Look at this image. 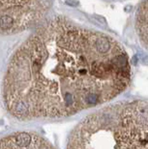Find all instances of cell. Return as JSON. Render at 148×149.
Instances as JSON below:
<instances>
[{
    "mask_svg": "<svg viewBox=\"0 0 148 149\" xmlns=\"http://www.w3.org/2000/svg\"><path fill=\"white\" fill-rule=\"evenodd\" d=\"M130 81L128 53L115 39L55 17L12 56L2 98L20 121L59 119L113 100Z\"/></svg>",
    "mask_w": 148,
    "mask_h": 149,
    "instance_id": "cell-1",
    "label": "cell"
},
{
    "mask_svg": "<svg viewBox=\"0 0 148 149\" xmlns=\"http://www.w3.org/2000/svg\"><path fill=\"white\" fill-rule=\"evenodd\" d=\"M67 147L148 148V103H121L92 113L72 131Z\"/></svg>",
    "mask_w": 148,
    "mask_h": 149,
    "instance_id": "cell-2",
    "label": "cell"
},
{
    "mask_svg": "<svg viewBox=\"0 0 148 149\" xmlns=\"http://www.w3.org/2000/svg\"><path fill=\"white\" fill-rule=\"evenodd\" d=\"M54 0H0V36H10L39 24Z\"/></svg>",
    "mask_w": 148,
    "mask_h": 149,
    "instance_id": "cell-3",
    "label": "cell"
},
{
    "mask_svg": "<svg viewBox=\"0 0 148 149\" xmlns=\"http://www.w3.org/2000/svg\"><path fill=\"white\" fill-rule=\"evenodd\" d=\"M50 142L37 134L16 133L0 139V148H49Z\"/></svg>",
    "mask_w": 148,
    "mask_h": 149,
    "instance_id": "cell-4",
    "label": "cell"
},
{
    "mask_svg": "<svg viewBox=\"0 0 148 149\" xmlns=\"http://www.w3.org/2000/svg\"><path fill=\"white\" fill-rule=\"evenodd\" d=\"M135 30L141 44L148 49V0H144L137 11Z\"/></svg>",
    "mask_w": 148,
    "mask_h": 149,
    "instance_id": "cell-5",
    "label": "cell"
}]
</instances>
